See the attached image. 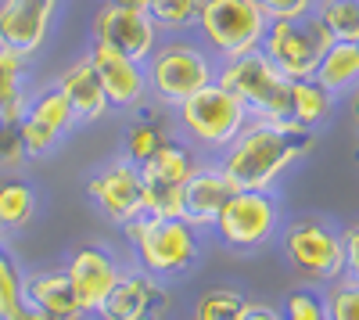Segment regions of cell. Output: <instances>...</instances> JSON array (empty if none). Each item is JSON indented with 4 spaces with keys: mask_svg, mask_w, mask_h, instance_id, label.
<instances>
[{
    "mask_svg": "<svg viewBox=\"0 0 359 320\" xmlns=\"http://www.w3.org/2000/svg\"><path fill=\"white\" fill-rule=\"evenodd\" d=\"M29 72H33V54L0 47V119L22 123L29 105Z\"/></svg>",
    "mask_w": 359,
    "mask_h": 320,
    "instance_id": "obj_21",
    "label": "cell"
},
{
    "mask_svg": "<svg viewBox=\"0 0 359 320\" xmlns=\"http://www.w3.org/2000/svg\"><path fill=\"white\" fill-rule=\"evenodd\" d=\"M0 320H40L25 292V274L4 245H0Z\"/></svg>",
    "mask_w": 359,
    "mask_h": 320,
    "instance_id": "obj_25",
    "label": "cell"
},
{
    "mask_svg": "<svg viewBox=\"0 0 359 320\" xmlns=\"http://www.w3.org/2000/svg\"><path fill=\"white\" fill-rule=\"evenodd\" d=\"M313 15L323 22L331 40H345V44L359 40V0H316Z\"/></svg>",
    "mask_w": 359,
    "mask_h": 320,
    "instance_id": "obj_27",
    "label": "cell"
},
{
    "mask_svg": "<svg viewBox=\"0 0 359 320\" xmlns=\"http://www.w3.org/2000/svg\"><path fill=\"white\" fill-rule=\"evenodd\" d=\"M334 101L338 98L327 86H320L316 79H291V123L294 126L316 133L320 126L331 123Z\"/></svg>",
    "mask_w": 359,
    "mask_h": 320,
    "instance_id": "obj_23",
    "label": "cell"
},
{
    "mask_svg": "<svg viewBox=\"0 0 359 320\" xmlns=\"http://www.w3.org/2000/svg\"><path fill=\"white\" fill-rule=\"evenodd\" d=\"M123 234L137 255L140 270L151 277H184L201 259V234L187 220L169 216H137L123 227Z\"/></svg>",
    "mask_w": 359,
    "mask_h": 320,
    "instance_id": "obj_3",
    "label": "cell"
},
{
    "mask_svg": "<svg viewBox=\"0 0 359 320\" xmlns=\"http://www.w3.org/2000/svg\"><path fill=\"white\" fill-rule=\"evenodd\" d=\"M216 83L226 86L245 105L248 119H266V123L291 119V79L262 51H248L241 58L219 62Z\"/></svg>",
    "mask_w": 359,
    "mask_h": 320,
    "instance_id": "obj_5",
    "label": "cell"
},
{
    "mask_svg": "<svg viewBox=\"0 0 359 320\" xmlns=\"http://www.w3.org/2000/svg\"><path fill=\"white\" fill-rule=\"evenodd\" d=\"M313 148V133L287 123L248 119L226 148L216 155L219 173L230 180L233 191H273L284 173L306 159Z\"/></svg>",
    "mask_w": 359,
    "mask_h": 320,
    "instance_id": "obj_1",
    "label": "cell"
},
{
    "mask_svg": "<svg viewBox=\"0 0 359 320\" xmlns=\"http://www.w3.org/2000/svg\"><path fill=\"white\" fill-rule=\"evenodd\" d=\"M323 309H327V320H359V284L348 277L327 284Z\"/></svg>",
    "mask_w": 359,
    "mask_h": 320,
    "instance_id": "obj_30",
    "label": "cell"
},
{
    "mask_svg": "<svg viewBox=\"0 0 359 320\" xmlns=\"http://www.w3.org/2000/svg\"><path fill=\"white\" fill-rule=\"evenodd\" d=\"M280 313H284V320H327L323 299H320L316 292H306V288H298V292H291Z\"/></svg>",
    "mask_w": 359,
    "mask_h": 320,
    "instance_id": "obj_31",
    "label": "cell"
},
{
    "mask_svg": "<svg viewBox=\"0 0 359 320\" xmlns=\"http://www.w3.org/2000/svg\"><path fill=\"white\" fill-rule=\"evenodd\" d=\"M147 15L162 36H187L198 22V0H151Z\"/></svg>",
    "mask_w": 359,
    "mask_h": 320,
    "instance_id": "obj_28",
    "label": "cell"
},
{
    "mask_svg": "<svg viewBox=\"0 0 359 320\" xmlns=\"http://www.w3.org/2000/svg\"><path fill=\"white\" fill-rule=\"evenodd\" d=\"M269 29V18L255 8V0H198L194 36L216 62H230L248 51H259Z\"/></svg>",
    "mask_w": 359,
    "mask_h": 320,
    "instance_id": "obj_6",
    "label": "cell"
},
{
    "mask_svg": "<svg viewBox=\"0 0 359 320\" xmlns=\"http://www.w3.org/2000/svg\"><path fill=\"white\" fill-rule=\"evenodd\" d=\"M169 295L147 270H123V277L115 281L108 299L94 313L97 320H165Z\"/></svg>",
    "mask_w": 359,
    "mask_h": 320,
    "instance_id": "obj_16",
    "label": "cell"
},
{
    "mask_svg": "<svg viewBox=\"0 0 359 320\" xmlns=\"http://www.w3.org/2000/svg\"><path fill=\"white\" fill-rule=\"evenodd\" d=\"M54 86H57V91H62V98L69 101V108H72V115H76V126H79V123H86V126H90V123H101L104 115L111 112L108 94H104V86H101V79H97V72H94V65H90L86 54L72 58V62L57 72Z\"/></svg>",
    "mask_w": 359,
    "mask_h": 320,
    "instance_id": "obj_18",
    "label": "cell"
},
{
    "mask_svg": "<svg viewBox=\"0 0 359 320\" xmlns=\"http://www.w3.org/2000/svg\"><path fill=\"white\" fill-rule=\"evenodd\" d=\"M33 216H36V191L18 177L0 180V227L15 234V230L29 227Z\"/></svg>",
    "mask_w": 359,
    "mask_h": 320,
    "instance_id": "obj_26",
    "label": "cell"
},
{
    "mask_svg": "<svg viewBox=\"0 0 359 320\" xmlns=\"http://www.w3.org/2000/svg\"><path fill=\"white\" fill-rule=\"evenodd\" d=\"M313 79L320 86H327L334 98H345L348 91H355L359 86V44L334 40L327 47V54L320 58V69Z\"/></svg>",
    "mask_w": 359,
    "mask_h": 320,
    "instance_id": "obj_24",
    "label": "cell"
},
{
    "mask_svg": "<svg viewBox=\"0 0 359 320\" xmlns=\"http://www.w3.org/2000/svg\"><path fill=\"white\" fill-rule=\"evenodd\" d=\"M341 241H345V277L359 284V223L345 230Z\"/></svg>",
    "mask_w": 359,
    "mask_h": 320,
    "instance_id": "obj_34",
    "label": "cell"
},
{
    "mask_svg": "<svg viewBox=\"0 0 359 320\" xmlns=\"http://www.w3.org/2000/svg\"><path fill=\"white\" fill-rule=\"evenodd\" d=\"M255 8L269 18H302V15H313L316 11V0H255Z\"/></svg>",
    "mask_w": 359,
    "mask_h": 320,
    "instance_id": "obj_33",
    "label": "cell"
},
{
    "mask_svg": "<svg viewBox=\"0 0 359 320\" xmlns=\"http://www.w3.org/2000/svg\"><path fill=\"white\" fill-rule=\"evenodd\" d=\"M176 137L172 130V112L169 115H151V112H133V119L123 133V159H130L133 166H144L162 144H169Z\"/></svg>",
    "mask_w": 359,
    "mask_h": 320,
    "instance_id": "obj_22",
    "label": "cell"
},
{
    "mask_svg": "<svg viewBox=\"0 0 359 320\" xmlns=\"http://www.w3.org/2000/svg\"><path fill=\"white\" fill-rule=\"evenodd\" d=\"M233 194L230 180L219 173L216 162H198V169L184 184V220L198 230H212L219 209L226 206V198Z\"/></svg>",
    "mask_w": 359,
    "mask_h": 320,
    "instance_id": "obj_19",
    "label": "cell"
},
{
    "mask_svg": "<svg viewBox=\"0 0 359 320\" xmlns=\"http://www.w3.org/2000/svg\"><path fill=\"white\" fill-rule=\"evenodd\" d=\"M111 4H118V8H133V11H147V8H151V0H111Z\"/></svg>",
    "mask_w": 359,
    "mask_h": 320,
    "instance_id": "obj_37",
    "label": "cell"
},
{
    "mask_svg": "<svg viewBox=\"0 0 359 320\" xmlns=\"http://www.w3.org/2000/svg\"><path fill=\"white\" fill-rule=\"evenodd\" d=\"M216 238L233 252H255L280 230V206L273 191H233L219 209Z\"/></svg>",
    "mask_w": 359,
    "mask_h": 320,
    "instance_id": "obj_10",
    "label": "cell"
},
{
    "mask_svg": "<svg viewBox=\"0 0 359 320\" xmlns=\"http://www.w3.org/2000/svg\"><path fill=\"white\" fill-rule=\"evenodd\" d=\"M25 144H22V130L11 119H0V169H18L25 162Z\"/></svg>",
    "mask_w": 359,
    "mask_h": 320,
    "instance_id": "obj_32",
    "label": "cell"
},
{
    "mask_svg": "<svg viewBox=\"0 0 359 320\" xmlns=\"http://www.w3.org/2000/svg\"><path fill=\"white\" fill-rule=\"evenodd\" d=\"M25 292H29L33 309L40 313V320H86L72 284H69V274L62 267L25 274Z\"/></svg>",
    "mask_w": 359,
    "mask_h": 320,
    "instance_id": "obj_20",
    "label": "cell"
},
{
    "mask_svg": "<svg viewBox=\"0 0 359 320\" xmlns=\"http://www.w3.org/2000/svg\"><path fill=\"white\" fill-rule=\"evenodd\" d=\"M144 72H147L151 101L172 112L176 105L194 98L201 86L216 83L219 62L205 51L198 36L187 33V36H162L151 58L144 62Z\"/></svg>",
    "mask_w": 359,
    "mask_h": 320,
    "instance_id": "obj_2",
    "label": "cell"
},
{
    "mask_svg": "<svg viewBox=\"0 0 359 320\" xmlns=\"http://www.w3.org/2000/svg\"><path fill=\"white\" fill-rule=\"evenodd\" d=\"M345 101H348V115H352V123H355V130H359V86L345 94Z\"/></svg>",
    "mask_w": 359,
    "mask_h": 320,
    "instance_id": "obj_36",
    "label": "cell"
},
{
    "mask_svg": "<svg viewBox=\"0 0 359 320\" xmlns=\"http://www.w3.org/2000/svg\"><path fill=\"white\" fill-rule=\"evenodd\" d=\"M284 255L309 284H334L345 277V241L323 220H294L284 230Z\"/></svg>",
    "mask_w": 359,
    "mask_h": 320,
    "instance_id": "obj_8",
    "label": "cell"
},
{
    "mask_svg": "<svg viewBox=\"0 0 359 320\" xmlns=\"http://www.w3.org/2000/svg\"><path fill=\"white\" fill-rule=\"evenodd\" d=\"M355 44H359V40H355Z\"/></svg>",
    "mask_w": 359,
    "mask_h": 320,
    "instance_id": "obj_38",
    "label": "cell"
},
{
    "mask_svg": "<svg viewBox=\"0 0 359 320\" xmlns=\"http://www.w3.org/2000/svg\"><path fill=\"white\" fill-rule=\"evenodd\" d=\"M62 270L69 274V284H72V292H76V299H79L86 316H94L101 309V302L108 299L115 281L123 277L118 259L104 245H83V248H76Z\"/></svg>",
    "mask_w": 359,
    "mask_h": 320,
    "instance_id": "obj_17",
    "label": "cell"
},
{
    "mask_svg": "<svg viewBox=\"0 0 359 320\" xmlns=\"http://www.w3.org/2000/svg\"><path fill=\"white\" fill-rule=\"evenodd\" d=\"M90 40L104 44L118 54L133 58V62H147L151 51L158 47L162 33L155 29L147 11H133V8H118L111 0H101V8L90 18Z\"/></svg>",
    "mask_w": 359,
    "mask_h": 320,
    "instance_id": "obj_12",
    "label": "cell"
},
{
    "mask_svg": "<svg viewBox=\"0 0 359 320\" xmlns=\"http://www.w3.org/2000/svg\"><path fill=\"white\" fill-rule=\"evenodd\" d=\"M331 44L334 40L323 29V22L316 15H302V18H277V22H269L259 51L287 79H313L316 69H320V58L327 54Z\"/></svg>",
    "mask_w": 359,
    "mask_h": 320,
    "instance_id": "obj_7",
    "label": "cell"
},
{
    "mask_svg": "<svg viewBox=\"0 0 359 320\" xmlns=\"http://www.w3.org/2000/svg\"><path fill=\"white\" fill-rule=\"evenodd\" d=\"M201 155L184 144L180 137H172L169 144L147 159L140 166L144 177V213L147 216H169V220H184V184L198 169Z\"/></svg>",
    "mask_w": 359,
    "mask_h": 320,
    "instance_id": "obj_9",
    "label": "cell"
},
{
    "mask_svg": "<svg viewBox=\"0 0 359 320\" xmlns=\"http://www.w3.org/2000/svg\"><path fill=\"white\" fill-rule=\"evenodd\" d=\"M62 0H0V47L40 54L50 44Z\"/></svg>",
    "mask_w": 359,
    "mask_h": 320,
    "instance_id": "obj_15",
    "label": "cell"
},
{
    "mask_svg": "<svg viewBox=\"0 0 359 320\" xmlns=\"http://www.w3.org/2000/svg\"><path fill=\"white\" fill-rule=\"evenodd\" d=\"M86 58H90V65H94L104 94H108V105L115 112H140L147 101H151L144 62H133V58L118 54V51H111L104 44H94V40H90V47H86Z\"/></svg>",
    "mask_w": 359,
    "mask_h": 320,
    "instance_id": "obj_14",
    "label": "cell"
},
{
    "mask_svg": "<svg viewBox=\"0 0 359 320\" xmlns=\"http://www.w3.org/2000/svg\"><path fill=\"white\" fill-rule=\"evenodd\" d=\"M86 198L97 206V213L115 223L126 227L130 220L144 216V177L140 166H133L130 159H111L101 169H94V177L86 180Z\"/></svg>",
    "mask_w": 359,
    "mask_h": 320,
    "instance_id": "obj_11",
    "label": "cell"
},
{
    "mask_svg": "<svg viewBox=\"0 0 359 320\" xmlns=\"http://www.w3.org/2000/svg\"><path fill=\"white\" fill-rule=\"evenodd\" d=\"M241 320H284V313L277 306H269V302H248Z\"/></svg>",
    "mask_w": 359,
    "mask_h": 320,
    "instance_id": "obj_35",
    "label": "cell"
},
{
    "mask_svg": "<svg viewBox=\"0 0 359 320\" xmlns=\"http://www.w3.org/2000/svg\"><path fill=\"white\" fill-rule=\"evenodd\" d=\"M252 299H245L237 288H208V292L194 302L191 320H241Z\"/></svg>",
    "mask_w": 359,
    "mask_h": 320,
    "instance_id": "obj_29",
    "label": "cell"
},
{
    "mask_svg": "<svg viewBox=\"0 0 359 320\" xmlns=\"http://www.w3.org/2000/svg\"><path fill=\"white\" fill-rule=\"evenodd\" d=\"M248 112L226 86L208 83L194 98L172 108V130L176 137L191 144L198 155H219L226 144L245 130Z\"/></svg>",
    "mask_w": 359,
    "mask_h": 320,
    "instance_id": "obj_4",
    "label": "cell"
},
{
    "mask_svg": "<svg viewBox=\"0 0 359 320\" xmlns=\"http://www.w3.org/2000/svg\"><path fill=\"white\" fill-rule=\"evenodd\" d=\"M18 130H22L25 155L43 159L76 130V115H72L69 101L62 98V91L50 83V86H40V91L29 94V105H25Z\"/></svg>",
    "mask_w": 359,
    "mask_h": 320,
    "instance_id": "obj_13",
    "label": "cell"
}]
</instances>
